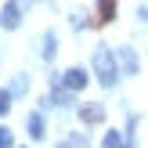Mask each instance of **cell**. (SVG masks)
Returning <instances> with one entry per match:
<instances>
[{
	"label": "cell",
	"mask_w": 148,
	"mask_h": 148,
	"mask_svg": "<svg viewBox=\"0 0 148 148\" xmlns=\"http://www.w3.org/2000/svg\"><path fill=\"white\" fill-rule=\"evenodd\" d=\"M94 76H98L105 87H116V79H119V69H116V58H112L108 47L94 51Z\"/></svg>",
	"instance_id": "1"
},
{
	"label": "cell",
	"mask_w": 148,
	"mask_h": 148,
	"mask_svg": "<svg viewBox=\"0 0 148 148\" xmlns=\"http://www.w3.org/2000/svg\"><path fill=\"white\" fill-rule=\"evenodd\" d=\"M18 22H22V4L18 0H11V4L0 7V25L4 29H18Z\"/></svg>",
	"instance_id": "2"
},
{
	"label": "cell",
	"mask_w": 148,
	"mask_h": 148,
	"mask_svg": "<svg viewBox=\"0 0 148 148\" xmlns=\"http://www.w3.org/2000/svg\"><path fill=\"white\" fill-rule=\"evenodd\" d=\"M62 87H65V90H83V87H87V72L83 69H69L62 76Z\"/></svg>",
	"instance_id": "3"
},
{
	"label": "cell",
	"mask_w": 148,
	"mask_h": 148,
	"mask_svg": "<svg viewBox=\"0 0 148 148\" xmlns=\"http://www.w3.org/2000/svg\"><path fill=\"white\" fill-rule=\"evenodd\" d=\"M79 119L94 127V123H101V119H105V108H101V105H79Z\"/></svg>",
	"instance_id": "4"
},
{
	"label": "cell",
	"mask_w": 148,
	"mask_h": 148,
	"mask_svg": "<svg viewBox=\"0 0 148 148\" xmlns=\"http://www.w3.org/2000/svg\"><path fill=\"white\" fill-rule=\"evenodd\" d=\"M116 18V0H98V25H108Z\"/></svg>",
	"instance_id": "5"
},
{
	"label": "cell",
	"mask_w": 148,
	"mask_h": 148,
	"mask_svg": "<svg viewBox=\"0 0 148 148\" xmlns=\"http://www.w3.org/2000/svg\"><path fill=\"white\" fill-rule=\"evenodd\" d=\"M29 137H33V141H40V137H43V119H40V116H29Z\"/></svg>",
	"instance_id": "6"
},
{
	"label": "cell",
	"mask_w": 148,
	"mask_h": 148,
	"mask_svg": "<svg viewBox=\"0 0 148 148\" xmlns=\"http://www.w3.org/2000/svg\"><path fill=\"white\" fill-rule=\"evenodd\" d=\"M119 62H123V69H127V72H137V54H134V51L123 47V51H119Z\"/></svg>",
	"instance_id": "7"
},
{
	"label": "cell",
	"mask_w": 148,
	"mask_h": 148,
	"mask_svg": "<svg viewBox=\"0 0 148 148\" xmlns=\"http://www.w3.org/2000/svg\"><path fill=\"white\" fill-rule=\"evenodd\" d=\"M43 58H47V62H51V58H54V36H43Z\"/></svg>",
	"instance_id": "8"
},
{
	"label": "cell",
	"mask_w": 148,
	"mask_h": 148,
	"mask_svg": "<svg viewBox=\"0 0 148 148\" xmlns=\"http://www.w3.org/2000/svg\"><path fill=\"white\" fill-rule=\"evenodd\" d=\"M7 112H11V94L0 90V116H7Z\"/></svg>",
	"instance_id": "9"
},
{
	"label": "cell",
	"mask_w": 148,
	"mask_h": 148,
	"mask_svg": "<svg viewBox=\"0 0 148 148\" xmlns=\"http://www.w3.org/2000/svg\"><path fill=\"white\" fill-rule=\"evenodd\" d=\"M105 145H108V148H116V145H123V137L116 134V130H108V134H105Z\"/></svg>",
	"instance_id": "10"
},
{
	"label": "cell",
	"mask_w": 148,
	"mask_h": 148,
	"mask_svg": "<svg viewBox=\"0 0 148 148\" xmlns=\"http://www.w3.org/2000/svg\"><path fill=\"white\" fill-rule=\"evenodd\" d=\"M11 141H14V137H11V130H7V127H0V148H7Z\"/></svg>",
	"instance_id": "11"
}]
</instances>
